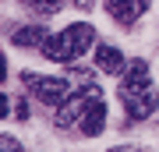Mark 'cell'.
<instances>
[{"instance_id": "cell-1", "label": "cell", "mask_w": 159, "mask_h": 152, "mask_svg": "<svg viewBox=\"0 0 159 152\" xmlns=\"http://www.w3.org/2000/svg\"><path fill=\"white\" fill-rule=\"evenodd\" d=\"M120 103L131 113V120H148L156 113V85L152 74H148L145 60H131L124 67V78H120Z\"/></svg>"}, {"instance_id": "cell-2", "label": "cell", "mask_w": 159, "mask_h": 152, "mask_svg": "<svg viewBox=\"0 0 159 152\" xmlns=\"http://www.w3.org/2000/svg\"><path fill=\"white\" fill-rule=\"evenodd\" d=\"M92 43H96V28L85 25V21H78V25H67V28L57 32V35H46L39 50H43L46 60L67 64V60H78L81 53H89Z\"/></svg>"}, {"instance_id": "cell-3", "label": "cell", "mask_w": 159, "mask_h": 152, "mask_svg": "<svg viewBox=\"0 0 159 152\" xmlns=\"http://www.w3.org/2000/svg\"><path fill=\"white\" fill-rule=\"evenodd\" d=\"M25 85H32V92H35L43 103H50V106H60L64 99L74 96V89H71L67 78H46V74L35 78V74H25Z\"/></svg>"}, {"instance_id": "cell-4", "label": "cell", "mask_w": 159, "mask_h": 152, "mask_svg": "<svg viewBox=\"0 0 159 152\" xmlns=\"http://www.w3.org/2000/svg\"><path fill=\"white\" fill-rule=\"evenodd\" d=\"M92 99H99V89H81V92H74L71 99H64L60 103V110H57V127H74V124H81V117H85V110H89V103Z\"/></svg>"}, {"instance_id": "cell-5", "label": "cell", "mask_w": 159, "mask_h": 152, "mask_svg": "<svg viewBox=\"0 0 159 152\" xmlns=\"http://www.w3.org/2000/svg\"><path fill=\"white\" fill-rule=\"evenodd\" d=\"M148 4L152 0H106V11H110V18L117 25H134L148 11Z\"/></svg>"}, {"instance_id": "cell-6", "label": "cell", "mask_w": 159, "mask_h": 152, "mask_svg": "<svg viewBox=\"0 0 159 152\" xmlns=\"http://www.w3.org/2000/svg\"><path fill=\"white\" fill-rule=\"evenodd\" d=\"M78 127H81V135H89V138L102 135V127H106V106H102V99L89 103V110H85V117H81Z\"/></svg>"}, {"instance_id": "cell-7", "label": "cell", "mask_w": 159, "mask_h": 152, "mask_svg": "<svg viewBox=\"0 0 159 152\" xmlns=\"http://www.w3.org/2000/svg\"><path fill=\"white\" fill-rule=\"evenodd\" d=\"M96 67L99 71H106V74H124V53L113 50V46H99L96 50Z\"/></svg>"}, {"instance_id": "cell-8", "label": "cell", "mask_w": 159, "mask_h": 152, "mask_svg": "<svg viewBox=\"0 0 159 152\" xmlns=\"http://www.w3.org/2000/svg\"><path fill=\"white\" fill-rule=\"evenodd\" d=\"M43 39H46V28H39V25H21L11 32L14 46H43Z\"/></svg>"}, {"instance_id": "cell-9", "label": "cell", "mask_w": 159, "mask_h": 152, "mask_svg": "<svg viewBox=\"0 0 159 152\" xmlns=\"http://www.w3.org/2000/svg\"><path fill=\"white\" fill-rule=\"evenodd\" d=\"M64 4H67V0H32V7H35L39 14H57Z\"/></svg>"}, {"instance_id": "cell-10", "label": "cell", "mask_w": 159, "mask_h": 152, "mask_svg": "<svg viewBox=\"0 0 159 152\" xmlns=\"http://www.w3.org/2000/svg\"><path fill=\"white\" fill-rule=\"evenodd\" d=\"M18 149H21V141H18V138L0 135V152H18Z\"/></svg>"}, {"instance_id": "cell-11", "label": "cell", "mask_w": 159, "mask_h": 152, "mask_svg": "<svg viewBox=\"0 0 159 152\" xmlns=\"http://www.w3.org/2000/svg\"><path fill=\"white\" fill-rule=\"evenodd\" d=\"M7 106H11V103H7V96H0V117L7 113Z\"/></svg>"}, {"instance_id": "cell-12", "label": "cell", "mask_w": 159, "mask_h": 152, "mask_svg": "<svg viewBox=\"0 0 159 152\" xmlns=\"http://www.w3.org/2000/svg\"><path fill=\"white\" fill-rule=\"evenodd\" d=\"M4 74H7V67H4V60H0V81H4Z\"/></svg>"}, {"instance_id": "cell-13", "label": "cell", "mask_w": 159, "mask_h": 152, "mask_svg": "<svg viewBox=\"0 0 159 152\" xmlns=\"http://www.w3.org/2000/svg\"><path fill=\"white\" fill-rule=\"evenodd\" d=\"M21 4H29V7H32V0H21Z\"/></svg>"}]
</instances>
